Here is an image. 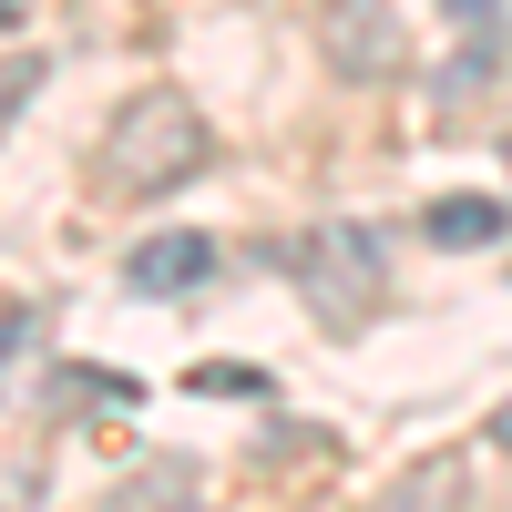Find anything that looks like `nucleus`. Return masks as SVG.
Here are the masks:
<instances>
[{
  "label": "nucleus",
  "mask_w": 512,
  "mask_h": 512,
  "mask_svg": "<svg viewBox=\"0 0 512 512\" xmlns=\"http://www.w3.org/2000/svg\"><path fill=\"white\" fill-rule=\"evenodd\" d=\"M205 154H216V134H205V113L185 93H123V113L103 123V154H93V185L113 205H154V195H175L205 175Z\"/></svg>",
  "instance_id": "f257e3e1"
},
{
  "label": "nucleus",
  "mask_w": 512,
  "mask_h": 512,
  "mask_svg": "<svg viewBox=\"0 0 512 512\" xmlns=\"http://www.w3.org/2000/svg\"><path fill=\"white\" fill-rule=\"evenodd\" d=\"M287 277H297V297L318 308V328H359L379 297H390V267H379V236H369V226H318V236H297V246H287Z\"/></svg>",
  "instance_id": "f03ea898"
},
{
  "label": "nucleus",
  "mask_w": 512,
  "mask_h": 512,
  "mask_svg": "<svg viewBox=\"0 0 512 512\" xmlns=\"http://www.w3.org/2000/svg\"><path fill=\"white\" fill-rule=\"evenodd\" d=\"M318 52L349 82H390L410 62V31H400L390 0H318Z\"/></svg>",
  "instance_id": "7ed1b4c3"
},
{
  "label": "nucleus",
  "mask_w": 512,
  "mask_h": 512,
  "mask_svg": "<svg viewBox=\"0 0 512 512\" xmlns=\"http://www.w3.org/2000/svg\"><path fill=\"white\" fill-rule=\"evenodd\" d=\"M216 236H144L134 256H123V287H134V297H195V287H216Z\"/></svg>",
  "instance_id": "20e7f679"
},
{
  "label": "nucleus",
  "mask_w": 512,
  "mask_h": 512,
  "mask_svg": "<svg viewBox=\"0 0 512 512\" xmlns=\"http://www.w3.org/2000/svg\"><path fill=\"white\" fill-rule=\"evenodd\" d=\"M420 236H431V246H502L512 216H502L492 195H441L431 216H420Z\"/></svg>",
  "instance_id": "39448f33"
},
{
  "label": "nucleus",
  "mask_w": 512,
  "mask_h": 512,
  "mask_svg": "<svg viewBox=\"0 0 512 512\" xmlns=\"http://www.w3.org/2000/svg\"><path fill=\"white\" fill-rule=\"evenodd\" d=\"M502 62H512V41H502V31H472V41H461V52H451V62L431 72V93H451V103H472V93H482V82H492Z\"/></svg>",
  "instance_id": "423d86ee"
},
{
  "label": "nucleus",
  "mask_w": 512,
  "mask_h": 512,
  "mask_svg": "<svg viewBox=\"0 0 512 512\" xmlns=\"http://www.w3.org/2000/svg\"><path fill=\"white\" fill-rule=\"evenodd\" d=\"M72 400H113V410H134V379H123V369H62V379H52V410H72Z\"/></svg>",
  "instance_id": "0eeeda50"
},
{
  "label": "nucleus",
  "mask_w": 512,
  "mask_h": 512,
  "mask_svg": "<svg viewBox=\"0 0 512 512\" xmlns=\"http://www.w3.org/2000/svg\"><path fill=\"white\" fill-rule=\"evenodd\" d=\"M41 93V62L31 52H11V62H0V123H21V103Z\"/></svg>",
  "instance_id": "6e6552de"
},
{
  "label": "nucleus",
  "mask_w": 512,
  "mask_h": 512,
  "mask_svg": "<svg viewBox=\"0 0 512 512\" xmlns=\"http://www.w3.org/2000/svg\"><path fill=\"white\" fill-rule=\"evenodd\" d=\"M195 390H226V400H267V379H256V369H195Z\"/></svg>",
  "instance_id": "1a4fd4ad"
},
{
  "label": "nucleus",
  "mask_w": 512,
  "mask_h": 512,
  "mask_svg": "<svg viewBox=\"0 0 512 512\" xmlns=\"http://www.w3.org/2000/svg\"><path fill=\"white\" fill-rule=\"evenodd\" d=\"M441 11H451L461 31H502V0H441Z\"/></svg>",
  "instance_id": "9d476101"
},
{
  "label": "nucleus",
  "mask_w": 512,
  "mask_h": 512,
  "mask_svg": "<svg viewBox=\"0 0 512 512\" xmlns=\"http://www.w3.org/2000/svg\"><path fill=\"white\" fill-rule=\"evenodd\" d=\"M492 441H502V451H512V410H502V420H492Z\"/></svg>",
  "instance_id": "9b49d317"
},
{
  "label": "nucleus",
  "mask_w": 512,
  "mask_h": 512,
  "mask_svg": "<svg viewBox=\"0 0 512 512\" xmlns=\"http://www.w3.org/2000/svg\"><path fill=\"white\" fill-rule=\"evenodd\" d=\"M11 21H21V0H0V31H11Z\"/></svg>",
  "instance_id": "f8f14e48"
}]
</instances>
